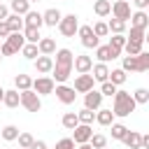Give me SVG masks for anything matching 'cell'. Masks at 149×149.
Returning a JSON list of instances; mask_svg holds the SVG:
<instances>
[{
    "instance_id": "1",
    "label": "cell",
    "mask_w": 149,
    "mask_h": 149,
    "mask_svg": "<svg viewBox=\"0 0 149 149\" xmlns=\"http://www.w3.org/2000/svg\"><path fill=\"white\" fill-rule=\"evenodd\" d=\"M135 100H133V95L128 93V91H116L114 93V107H112V114L114 116H128V114H133L135 112Z\"/></svg>"
},
{
    "instance_id": "2",
    "label": "cell",
    "mask_w": 149,
    "mask_h": 149,
    "mask_svg": "<svg viewBox=\"0 0 149 149\" xmlns=\"http://www.w3.org/2000/svg\"><path fill=\"white\" fill-rule=\"evenodd\" d=\"M19 98H21V105H23L28 112H40V109H42V100H40V95H37L33 88L19 91Z\"/></svg>"
},
{
    "instance_id": "3",
    "label": "cell",
    "mask_w": 149,
    "mask_h": 149,
    "mask_svg": "<svg viewBox=\"0 0 149 149\" xmlns=\"http://www.w3.org/2000/svg\"><path fill=\"white\" fill-rule=\"evenodd\" d=\"M77 28H79V16H77V14H68V16H63L61 23H58V30H61L63 37H74Z\"/></svg>"
},
{
    "instance_id": "4",
    "label": "cell",
    "mask_w": 149,
    "mask_h": 149,
    "mask_svg": "<svg viewBox=\"0 0 149 149\" xmlns=\"http://www.w3.org/2000/svg\"><path fill=\"white\" fill-rule=\"evenodd\" d=\"M37 95H49V93H54V88H56V81L51 79V77H47V74H42V77H37V79H33V86H30Z\"/></svg>"
},
{
    "instance_id": "5",
    "label": "cell",
    "mask_w": 149,
    "mask_h": 149,
    "mask_svg": "<svg viewBox=\"0 0 149 149\" xmlns=\"http://www.w3.org/2000/svg\"><path fill=\"white\" fill-rule=\"evenodd\" d=\"M77 33H79V37H81V44H84L86 49H95V47H100V40L93 35L91 26H79V28H77Z\"/></svg>"
},
{
    "instance_id": "6",
    "label": "cell",
    "mask_w": 149,
    "mask_h": 149,
    "mask_svg": "<svg viewBox=\"0 0 149 149\" xmlns=\"http://www.w3.org/2000/svg\"><path fill=\"white\" fill-rule=\"evenodd\" d=\"M54 93H56V98H58L63 105H72V102L77 100L74 88H72V86H65V84H58V86L54 88Z\"/></svg>"
},
{
    "instance_id": "7",
    "label": "cell",
    "mask_w": 149,
    "mask_h": 149,
    "mask_svg": "<svg viewBox=\"0 0 149 149\" xmlns=\"http://www.w3.org/2000/svg\"><path fill=\"white\" fill-rule=\"evenodd\" d=\"M93 84H95V79L91 77V74H77V79H74V93H88L91 88H93Z\"/></svg>"
},
{
    "instance_id": "8",
    "label": "cell",
    "mask_w": 149,
    "mask_h": 149,
    "mask_svg": "<svg viewBox=\"0 0 149 149\" xmlns=\"http://www.w3.org/2000/svg\"><path fill=\"white\" fill-rule=\"evenodd\" d=\"M100 105H102V95H100V91L91 88L88 93H84V107H86V109L95 112V109H100Z\"/></svg>"
},
{
    "instance_id": "9",
    "label": "cell",
    "mask_w": 149,
    "mask_h": 149,
    "mask_svg": "<svg viewBox=\"0 0 149 149\" xmlns=\"http://www.w3.org/2000/svg\"><path fill=\"white\" fill-rule=\"evenodd\" d=\"M72 133H74V135H72V142H74V144H86V142L91 140V135H93L91 126H86V123H79Z\"/></svg>"
},
{
    "instance_id": "10",
    "label": "cell",
    "mask_w": 149,
    "mask_h": 149,
    "mask_svg": "<svg viewBox=\"0 0 149 149\" xmlns=\"http://www.w3.org/2000/svg\"><path fill=\"white\" fill-rule=\"evenodd\" d=\"M109 14H114V19L128 21V19H130V5H128L126 0H116V2L112 5V12H109Z\"/></svg>"
},
{
    "instance_id": "11",
    "label": "cell",
    "mask_w": 149,
    "mask_h": 149,
    "mask_svg": "<svg viewBox=\"0 0 149 149\" xmlns=\"http://www.w3.org/2000/svg\"><path fill=\"white\" fill-rule=\"evenodd\" d=\"M72 68H74L79 74H88L91 68H93V61H91V56H74Z\"/></svg>"
},
{
    "instance_id": "12",
    "label": "cell",
    "mask_w": 149,
    "mask_h": 149,
    "mask_svg": "<svg viewBox=\"0 0 149 149\" xmlns=\"http://www.w3.org/2000/svg\"><path fill=\"white\" fill-rule=\"evenodd\" d=\"M51 72H54V81H58V84H65L68 79H70V74H72V65H54L51 68Z\"/></svg>"
},
{
    "instance_id": "13",
    "label": "cell",
    "mask_w": 149,
    "mask_h": 149,
    "mask_svg": "<svg viewBox=\"0 0 149 149\" xmlns=\"http://www.w3.org/2000/svg\"><path fill=\"white\" fill-rule=\"evenodd\" d=\"M33 63H35V70H37L40 74H49L51 68H54V58H51V56H42V54H40Z\"/></svg>"
},
{
    "instance_id": "14",
    "label": "cell",
    "mask_w": 149,
    "mask_h": 149,
    "mask_svg": "<svg viewBox=\"0 0 149 149\" xmlns=\"http://www.w3.org/2000/svg\"><path fill=\"white\" fill-rule=\"evenodd\" d=\"M61 19H63V14H61L56 7H51V9H47V12L42 14V23H44V26H51V28H56V26L61 23Z\"/></svg>"
},
{
    "instance_id": "15",
    "label": "cell",
    "mask_w": 149,
    "mask_h": 149,
    "mask_svg": "<svg viewBox=\"0 0 149 149\" xmlns=\"http://www.w3.org/2000/svg\"><path fill=\"white\" fill-rule=\"evenodd\" d=\"M37 51H40L42 56H51V54H56V42H54L51 37H40Z\"/></svg>"
},
{
    "instance_id": "16",
    "label": "cell",
    "mask_w": 149,
    "mask_h": 149,
    "mask_svg": "<svg viewBox=\"0 0 149 149\" xmlns=\"http://www.w3.org/2000/svg\"><path fill=\"white\" fill-rule=\"evenodd\" d=\"M91 72H93L91 77H93L95 81H100V84L107 81V77H109V68H107V63H95V65L91 68Z\"/></svg>"
},
{
    "instance_id": "17",
    "label": "cell",
    "mask_w": 149,
    "mask_h": 149,
    "mask_svg": "<svg viewBox=\"0 0 149 149\" xmlns=\"http://www.w3.org/2000/svg\"><path fill=\"white\" fill-rule=\"evenodd\" d=\"M130 28H140V30H147V26H149V16H147V12H135V14H130Z\"/></svg>"
},
{
    "instance_id": "18",
    "label": "cell",
    "mask_w": 149,
    "mask_h": 149,
    "mask_svg": "<svg viewBox=\"0 0 149 149\" xmlns=\"http://www.w3.org/2000/svg\"><path fill=\"white\" fill-rule=\"evenodd\" d=\"M26 19H23V26H28V28H42L44 23H42V14L40 12H28V14H23Z\"/></svg>"
},
{
    "instance_id": "19",
    "label": "cell",
    "mask_w": 149,
    "mask_h": 149,
    "mask_svg": "<svg viewBox=\"0 0 149 149\" xmlns=\"http://www.w3.org/2000/svg\"><path fill=\"white\" fill-rule=\"evenodd\" d=\"M5 23H7L9 33H23V19H21L19 14H9V16L5 19Z\"/></svg>"
},
{
    "instance_id": "20",
    "label": "cell",
    "mask_w": 149,
    "mask_h": 149,
    "mask_svg": "<svg viewBox=\"0 0 149 149\" xmlns=\"http://www.w3.org/2000/svg\"><path fill=\"white\" fill-rule=\"evenodd\" d=\"M74 56L70 49H56V63L54 65H72Z\"/></svg>"
},
{
    "instance_id": "21",
    "label": "cell",
    "mask_w": 149,
    "mask_h": 149,
    "mask_svg": "<svg viewBox=\"0 0 149 149\" xmlns=\"http://www.w3.org/2000/svg\"><path fill=\"white\" fill-rule=\"evenodd\" d=\"M140 140H142V135H140L137 130H128V133H126V137H123L121 142H123L128 149H140Z\"/></svg>"
},
{
    "instance_id": "22",
    "label": "cell",
    "mask_w": 149,
    "mask_h": 149,
    "mask_svg": "<svg viewBox=\"0 0 149 149\" xmlns=\"http://www.w3.org/2000/svg\"><path fill=\"white\" fill-rule=\"evenodd\" d=\"M2 102L7 105V107H19L21 105V98H19V91L16 88H12V91H5V95H2Z\"/></svg>"
},
{
    "instance_id": "23",
    "label": "cell",
    "mask_w": 149,
    "mask_h": 149,
    "mask_svg": "<svg viewBox=\"0 0 149 149\" xmlns=\"http://www.w3.org/2000/svg\"><path fill=\"white\" fill-rule=\"evenodd\" d=\"M95 121L100 123V126H112L114 123V114H112V109H98L95 112Z\"/></svg>"
},
{
    "instance_id": "24",
    "label": "cell",
    "mask_w": 149,
    "mask_h": 149,
    "mask_svg": "<svg viewBox=\"0 0 149 149\" xmlns=\"http://www.w3.org/2000/svg\"><path fill=\"white\" fill-rule=\"evenodd\" d=\"M93 12H95L98 16H109L112 2H109V0H95V2H93Z\"/></svg>"
},
{
    "instance_id": "25",
    "label": "cell",
    "mask_w": 149,
    "mask_h": 149,
    "mask_svg": "<svg viewBox=\"0 0 149 149\" xmlns=\"http://www.w3.org/2000/svg\"><path fill=\"white\" fill-rule=\"evenodd\" d=\"M61 123H63V128H68V130H74V128L79 126L77 112H65V114H63V119H61Z\"/></svg>"
},
{
    "instance_id": "26",
    "label": "cell",
    "mask_w": 149,
    "mask_h": 149,
    "mask_svg": "<svg viewBox=\"0 0 149 149\" xmlns=\"http://www.w3.org/2000/svg\"><path fill=\"white\" fill-rule=\"evenodd\" d=\"M9 7H12V12L19 14V16H23V14L30 12V2H28V0H12Z\"/></svg>"
},
{
    "instance_id": "27",
    "label": "cell",
    "mask_w": 149,
    "mask_h": 149,
    "mask_svg": "<svg viewBox=\"0 0 149 149\" xmlns=\"http://www.w3.org/2000/svg\"><path fill=\"white\" fill-rule=\"evenodd\" d=\"M40 28H28V26H23V40L28 42V44H37L40 42Z\"/></svg>"
},
{
    "instance_id": "28",
    "label": "cell",
    "mask_w": 149,
    "mask_h": 149,
    "mask_svg": "<svg viewBox=\"0 0 149 149\" xmlns=\"http://www.w3.org/2000/svg\"><path fill=\"white\" fill-rule=\"evenodd\" d=\"M14 86H16V91H28L33 86V79L28 74H16L14 77Z\"/></svg>"
},
{
    "instance_id": "29",
    "label": "cell",
    "mask_w": 149,
    "mask_h": 149,
    "mask_svg": "<svg viewBox=\"0 0 149 149\" xmlns=\"http://www.w3.org/2000/svg\"><path fill=\"white\" fill-rule=\"evenodd\" d=\"M107 30L114 33V35H123V30H126V21H121V19H109Z\"/></svg>"
},
{
    "instance_id": "30",
    "label": "cell",
    "mask_w": 149,
    "mask_h": 149,
    "mask_svg": "<svg viewBox=\"0 0 149 149\" xmlns=\"http://www.w3.org/2000/svg\"><path fill=\"white\" fill-rule=\"evenodd\" d=\"M95 56H98V61L100 63H107V61H114V54H112V49L105 44V47H95Z\"/></svg>"
},
{
    "instance_id": "31",
    "label": "cell",
    "mask_w": 149,
    "mask_h": 149,
    "mask_svg": "<svg viewBox=\"0 0 149 149\" xmlns=\"http://www.w3.org/2000/svg\"><path fill=\"white\" fill-rule=\"evenodd\" d=\"M107 81H112V84L119 88V86L126 81V72H123L121 68H119V70H109V77H107Z\"/></svg>"
},
{
    "instance_id": "32",
    "label": "cell",
    "mask_w": 149,
    "mask_h": 149,
    "mask_svg": "<svg viewBox=\"0 0 149 149\" xmlns=\"http://www.w3.org/2000/svg\"><path fill=\"white\" fill-rule=\"evenodd\" d=\"M0 135H2V140H7V142H14L16 137H19V128L16 126H5V128H0Z\"/></svg>"
},
{
    "instance_id": "33",
    "label": "cell",
    "mask_w": 149,
    "mask_h": 149,
    "mask_svg": "<svg viewBox=\"0 0 149 149\" xmlns=\"http://www.w3.org/2000/svg\"><path fill=\"white\" fill-rule=\"evenodd\" d=\"M135 61H137V72H147L149 70V51H140L135 56Z\"/></svg>"
},
{
    "instance_id": "34",
    "label": "cell",
    "mask_w": 149,
    "mask_h": 149,
    "mask_svg": "<svg viewBox=\"0 0 149 149\" xmlns=\"http://www.w3.org/2000/svg\"><path fill=\"white\" fill-rule=\"evenodd\" d=\"M121 51H126L128 56H137V54L142 51V42H130V40H126V44H123Z\"/></svg>"
},
{
    "instance_id": "35",
    "label": "cell",
    "mask_w": 149,
    "mask_h": 149,
    "mask_svg": "<svg viewBox=\"0 0 149 149\" xmlns=\"http://www.w3.org/2000/svg\"><path fill=\"white\" fill-rule=\"evenodd\" d=\"M21 54H23V58H28V61H35L37 56H40V51H37V44H23V49H21Z\"/></svg>"
},
{
    "instance_id": "36",
    "label": "cell",
    "mask_w": 149,
    "mask_h": 149,
    "mask_svg": "<svg viewBox=\"0 0 149 149\" xmlns=\"http://www.w3.org/2000/svg\"><path fill=\"white\" fill-rule=\"evenodd\" d=\"M77 119H79V123H86V126H91L93 121H95V112H91V109H81V112H77Z\"/></svg>"
},
{
    "instance_id": "37",
    "label": "cell",
    "mask_w": 149,
    "mask_h": 149,
    "mask_svg": "<svg viewBox=\"0 0 149 149\" xmlns=\"http://www.w3.org/2000/svg\"><path fill=\"white\" fill-rule=\"evenodd\" d=\"M121 70H123V72H137V61H135V56H123Z\"/></svg>"
},
{
    "instance_id": "38",
    "label": "cell",
    "mask_w": 149,
    "mask_h": 149,
    "mask_svg": "<svg viewBox=\"0 0 149 149\" xmlns=\"http://www.w3.org/2000/svg\"><path fill=\"white\" fill-rule=\"evenodd\" d=\"M88 144H91L93 149H105V147H107V137H105V135H100V133H95V135H91Z\"/></svg>"
},
{
    "instance_id": "39",
    "label": "cell",
    "mask_w": 149,
    "mask_h": 149,
    "mask_svg": "<svg viewBox=\"0 0 149 149\" xmlns=\"http://www.w3.org/2000/svg\"><path fill=\"white\" fill-rule=\"evenodd\" d=\"M133 100H135V105H147L149 102V91L147 88H137L133 93Z\"/></svg>"
},
{
    "instance_id": "40",
    "label": "cell",
    "mask_w": 149,
    "mask_h": 149,
    "mask_svg": "<svg viewBox=\"0 0 149 149\" xmlns=\"http://www.w3.org/2000/svg\"><path fill=\"white\" fill-rule=\"evenodd\" d=\"M91 30H93V35H95L98 40H100V37H105V35L109 33V30H107V23H105V21H98V23H93V26H91Z\"/></svg>"
},
{
    "instance_id": "41",
    "label": "cell",
    "mask_w": 149,
    "mask_h": 149,
    "mask_svg": "<svg viewBox=\"0 0 149 149\" xmlns=\"http://www.w3.org/2000/svg\"><path fill=\"white\" fill-rule=\"evenodd\" d=\"M126 133H128V128H126L123 123H112V137H114V140H123Z\"/></svg>"
},
{
    "instance_id": "42",
    "label": "cell",
    "mask_w": 149,
    "mask_h": 149,
    "mask_svg": "<svg viewBox=\"0 0 149 149\" xmlns=\"http://www.w3.org/2000/svg\"><path fill=\"white\" fill-rule=\"evenodd\" d=\"M116 91H119V88H116L112 81H102V86H100V95H109V98H114Z\"/></svg>"
},
{
    "instance_id": "43",
    "label": "cell",
    "mask_w": 149,
    "mask_h": 149,
    "mask_svg": "<svg viewBox=\"0 0 149 149\" xmlns=\"http://www.w3.org/2000/svg\"><path fill=\"white\" fill-rule=\"evenodd\" d=\"M16 140H19V147H21V149H28V147L33 144V140H35V137H33L30 133H19V137H16Z\"/></svg>"
},
{
    "instance_id": "44",
    "label": "cell",
    "mask_w": 149,
    "mask_h": 149,
    "mask_svg": "<svg viewBox=\"0 0 149 149\" xmlns=\"http://www.w3.org/2000/svg\"><path fill=\"white\" fill-rule=\"evenodd\" d=\"M126 40H130V42H142L144 44V30H140V28H130V37H126Z\"/></svg>"
},
{
    "instance_id": "45",
    "label": "cell",
    "mask_w": 149,
    "mask_h": 149,
    "mask_svg": "<svg viewBox=\"0 0 149 149\" xmlns=\"http://www.w3.org/2000/svg\"><path fill=\"white\" fill-rule=\"evenodd\" d=\"M123 44H126V37H123V35H112V37H109V47H114V49L121 51Z\"/></svg>"
},
{
    "instance_id": "46",
    "label": "cell",
    "mask_w": 149,
    "mask_h": 149,
    "mask_svg": "<svg viewBox=\"0 0 149 149\" xmlns=\"http://www.w3.org/2000/svg\"><path fill=\"white\" fill-rule=\"evenodd\" d=\"M56 149H74L72 137H63V140H58V142H56Z\"/></svg>"
},
{
    "instance_id": "47",
    "label": "cell",
    "mask_w": 149,
    "mask_h": 149,
    "mask_svg": "<svg viewBox=\"0 0 149 149\" xmlns=\"http://www.w3.org/2000/svg\"><path fill=\"white\" fill-rule=\"evenodd\" d=\"M133 2H135V7H137L140 12H144V9L149 7V0H133Z\"/></svg>"
},
{
    "instance_id": "48",
    "label": "cell",
    "mask_w": 149,
    "mask_h": 149,
    "mask_svg": "<svg viewBox=\"0 0 149 149\" xmlns=\"http://www.w3.org/2000/svg\"><path fill=\"white\" fill-rule=\"evenodd\" d=\"M7 35H9V28H7V23H5V21H0V37H5V40H7Z\"/></svg>"
},
{
    "instance_id": "49",
    "label": "cell",
    "mask_w": 149,
    "mask_h": 149,
    "mask_svg": "<svg viewBox=\"0 0 149 149\" xmlns=\"http://www.w3.org/2000/svg\"><path fill=\"white\" fill-rule=\"evenodd\" d=\"M28 149H47V144H44L42 140H33V144H30Z\"/></svg>"
},
{
    "instance_id": "50",
    "label": "cell",
    "mask_w": 149,
    "mask_h": 149,
    "mask_svg": "<svg viewBox=\"0 0 149 149\" xmlns=\"http://www.w3.org/2000/svg\"><path fill=\"white\" fill-rule=\"evenodd\" d=\"M7 16H9V9H7V7H5V5L0 2V21H5Z\"/></svg>"
},
{
    "instance_id": "51",
    "label": "cell",
    "mask_w": 149,
    "mask_h": 149,
    "mask_svg": "<svg viewBox=\"0 0 149 149\" xmlns=\"http://www.w3.org/2000/svg\"><path fill=\"white\" fill-rule=\"evenodd\" d=\"M79 149H93V147H91V144L86 142V144H79Z\"/></svg>"
},
{
    "instance_id": "52",
    "label": "cell",
    "mask_w": 149,
    "mask_h": 149,
    "mask_svg": "<svg viewBox=\"0 0 149 149\" xmlns=\"http://www.w3.org/2000/svg\"><path fill=\"white\" fill-rule=\"evenodd\" d=\"M2 95H5V88H0V102H2Z\"/></svg>"
},
{
    "instance_id": "53",
    "label": "cell",
    "mask_w": 149,
    "mask_h": 149,
    "mask_svg": "<svg viewBox=\"0 0 149 149\" xmlns=\"http://www.w3.org/2000/svg\"><path fill=\"white\" fill-rule=\"evenodd\" d=\"M28 2H33V0H28ZM35 2H40V0H35Z\"/></svg>"
},
{
    "instance_id": "54",
    "label": "cell",
    "mask_w": 149,
    "mask_h": 149,
    "mask_svg": "<svg viewBox=\"0 0 149 149\" xmlns=\"http://www.w3.org/2000/svg\"><path fill=\"white\" fill-rule=\"evenodd\" d=\"M0 61H2V54H0Z\"/></svg>"
},
{
    "instance_id": "55",
    "label": "cell",
    "mask_w": 149,
    "mask_h": 149,
    "mask_svg": "<svg viewBox=\"0 0 149 149\" xmlns=\"http://www.w3.org/2000/svg\"><path fill=\"white\" fill-rule=\"evenodd\" d=\"M105 149H107V147H105Z\"/></svg>"
}]
</instances>
